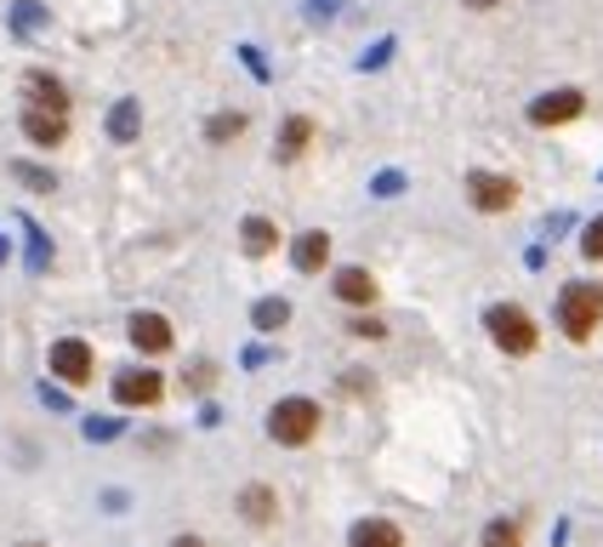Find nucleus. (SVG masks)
I'll return each mask as SVG.
<instances>
[{
	"label": "nucleus",
	"mask_w": 603,
	"mask_h": 547,
	"mask_svg": "<svg viewBox=\"0 0 603 547\" xmlns=\"http://www.w3.org/2000/svg\"><path fill=\"white\" fill-rule=\"evenodd\" d=\"M319 428H325V406L308 400V393H285V400H274V411H268V439L285 445V451L314 445Z\"/></svg>",
	"instance_id": "f257e3e1"
},
{
	"label": "nucleus",
	"mask_w": 603,
	"mask_h": 547,
	"mask_svg": "<svg viewBox=\"0 0 603 547\" xmlns=\"http://www.w3.org/2000/svg\"><path fill=\"white\" fill-rule=\"evenodd\" d=\"M558 331L570 336V342H592L597 336V325H603V285L597 280H570L564 291H558Z\"/></svg>",
	"instance_id": "f03ea898"
},
{
	"label": "nucleus",
	"mask_w": 603,
	"mask_h": 547,
	"mask_svg": "<svg viewBox=\"0 0 603 547\" xmlns=\"http://www.w3.org/2000/svg\"><path fill=\"white\" fill-rule=\"evenodd\" d=\"M484 331H490V342H495L507 360H530L535 348H541V325H535V314L518 309V303H495V309L484 314Z\"/></svg>",
	"instance_id": "7ed1b4c3"
},
{
	"label": "nucleus",
	"mask_w": 603,
	"mask_h": 547,
	"mask_svg": "<svg viewBox=\"0 0 603 547\" xmlns=\"http://www.w3.org/2000/svg\"><path fill=\"white\" fill-rule=\"evenodd\" d=\"M518 194H524V188H518V177H507V172H473V177H467V206L484 212V217L513 212Z\"/></svg>",
	"instance_id": "20e7f679"
},
{
	"label": "nucleus",
	"mask_w": 603,
	"mask_h": 547,
	"mask_svg": "<svg viewBox=\"0 0 603 547\" xmlns=\"http://www.w3.org/2000/svg\"><path fill=\"white\" fill-rule=\"evenodd\" d=\"M586 115V91H575V86H558V91H541L535 104H530V126H570V120H581Z\"/></svg>",
	"instance_id": "39448f33"
},
{
	"label": "nucleus",
	"mask_w": 603,
	"mask_h": 547,
	"mask_svg": "<svg viewBox=\"0 0 603 547\" xmlns=\"http://www.w3.org/2000/svg\"><path fill=\"white\" fill-rule=\"evenodd\" d=\"M52 377L69 382V388H86V382L97 377V354H91V342H80V336L52 342Z\"/></svg>",
	"instance_id": "423d86ee"
},
{
	"label": "nucleus",
	"mask_w": 603,
	"mask_h": 547,
	"mask_svg": "<svg viewBox=\"0 0 603 547\" xmlns=\"http://www.w3.org/2000/svg\"><path fill=\"white\" fill-rule=\"evenodd\" d=\"M115 400H120L126 411L160 406V400H166V377H160V371H120V377H115Z\"/></svg>",
	"instance_id": "0eeeda50"
},
{
	"label": "nucleus",
	"mask_w": 603,
	"mask_h": 547,
	"mask_svg": "<svg viewBox=\"0 0 603 547\" xmlns=\"http://www.w3.org/2000/svg\"><path fill=\"white\" fill-rule=\"evenodd\" d=\"M239 519L250 525V530H274L279 525V490L274 485H263V479H250L245 490H239Z\"/></svg>",
	"instance_id": "6e6552de"
},
{
	"label": "nucleus",
	"mask_w": 603,
	"mask_h": 547,
	"mask_svg": "<svg viewBox=\"0 0 603 547\" xmlns=\"http://www.w3.org/2000/svg\"><path fill=\"white\" fill-rule=\"evenodd\" d=\"M131 348L137 354H171L177 348V331H171V320L166 314H155V309H142V314H131Z\"/></svg>",
	"instance_id": "1a4fd4ad"
},
{
	"label": "nucleus",
	"mask_w": 603,
	"mask_h": 547,
	"mask_svg": "<svg viewBox=\"0 0 603 547\" xmlns=\"http://www.w3.org/2000/svg\"><path fill=\"white\" fill-rule=\"evenodd\" d=\"M330 291L342 296V303H347V309H370L382 285H376V274H370V268H336V280H330Z\"/></svg>",
	"instance_id": "9d476101"
},
{
	"label": "nucleus",
	"mask_w": 603,
	"mask_h": 547,
	"mask_svg": "<svg viewBox=\"0 0 603 547\" xmlns=\"http://www.w3.org/2000/svg\"><path fill=\"white\" fill-rule=\"evenodd\" d=\"M290 263H296V274H325V263H330V234H325V228L296 234V245H290Z\"/></svg>",
	"instance_id": "9b49d317"
},
{
	"label": "nucleus",
	"mask_w": 603,
	"mask_h": 547,
	"mask_svg": "<svg viewBox=\"0 0 603 547\" xmlns=\"http://www.w3.org/2000/svg\"><path fill=\"white\" fill-rule=\"evenodd\" d=\"M23 91H29V109H40V115H69V91H63V80H52V75H29L23 80Z\"/></svg>",
	"instance_id": "f8f14e48"
},
{
	"label": "nucleus",
	"mask_w": 603,
	"mask_h": 547,
	"mask_svg": "<svg viewBox=\"0 0 603 547\" xmlns=\"http://www.w3.org/2000/svg\"><path fill=\"white\" fill-rule=\"evenodd\" d=\"M239 245H245V257H250V263L274 257V252H279V223H268V217H245Z\"/></svg>",
	"instance_id": "ddd939ff"
},
{
	"label": "nucleus",
	"mask_w": 603,
	"mask_h": 547,
	"mask_svg": "<svg viewBox=\"0 0 603 547\" xmlns=\"http://www.w3.org/2000/svg\"><path fill=\"white\" fill-rule=\"evenodd\" d=\"M347 547H411V541L393 519H359L354 530H347Z\"/></svg>",
	"instance_id": "4468645a"
},
{
	"label": "nucleus",
	"mask_w": 603,
	"mask_h": 547,
	"mask_svg": "<svg viewBox=\"0 0 603 547\" xmlns=\"http://www.w3.org/2000/svg\"><path fill=\"white\" fill-rule=\"evenodd\" d=\"M308 148H314V120H308V115H290V120H285V131H279V148H274V155L290 166V160L308 155Z\"/></svg>",
	"instance_id": "2eb2a0df"
},
{
	"label": "nucleus",
	"mask_w": 603,
	"mask_h": 547,
	"mask_svg": "<svg viewBox=\"0 0 603 547\" xmlns=\"http://www.w3.org/2000/svg\"><path fill=\"white\" fill-rule=\"evenodd\" d=\"M23 137L40 143V148H58L69 137V115H40V109H29L23 115Z\"/></svg>",
	"instance_id": "dca6fc26"
},
{
	"label": "nucleus",
	"mask_w": 603,
	"mask_h": 547,
	"mask_svg": "<svg viewBox=\"0 0 603 547\" xmlns=\"http://www.w3.org/2000/svg\"><path fill=\"white\" fill-rule=\"evenodd\" d=\"M478 547H524V525L518 519H490L484 536H478Z\"/></svg>",
	"instance_id": "f3484780"
},
{
	"label": "nucleus",
	"mask_w": 603,
	"mask_h": 547,
	"mask_svg": "<svg viewBox=\"0 0 603 547\" xmlns=\"http://www.w3.org/2000/svg\"><path fill=\"white\" fill-rule=\"evenodd\" d=\"M290 320V303H285V296H268V303H257V325L263 331H279Z\"/></svg>",
	"instance_id": "a211bd4d"
},
{
	"label": "nucleus",
	"mask_w": 603,
	"mask_h": 547,
	"mask_svg": "<svg viewBox=\"0 0 603 547\" xmlns=\"http://www.w3.org/2000/svg\"><path fill=\"white\" fill-rule=\"evenodd\" d=\"M245 126H250V120H245V115L234 109V115H217V120L206 126V137H211V143H228V137H239Z\"/></svg>",
	"instance_id": "6ab92c4d"
},
{
	"label": "nucleus",
	"mask_w": 603,
	"mask_h": 547,
	"mask_svg": "<svg viewBox=\"0 0 603 547\" xmlns=\"http://www.w3.org/2000/svg\"><path fill=\"white\" fill-rule=\"evenodd\" d=\"M581 252H586V263H603V217H592V223H586Z\"/></svg>",
	"instance_id": "aec40b11"
},
{
	"label": "nucleus",
	"mask_w": 603,
	"mask_h": 547,
	"mask_svg": "<svg viewBox=\"0 0 603 547\" xmlns=\"http://www.w3.org/2000/svg\"><path fill=\"white\" fill-rule=\"evenodd\" d=\"M347 331H354V336H370V342H382V336H387V325H382L376 314H359V320H347Z\"/></svg>",
	"instance_id": "412c9836"
},
{
	"label": "nucleus",
	"mask_w": 603,
	"mask_h": 547,
	"mask_svg": "<svg viewBox=\"0 0 603 547\" xmlns=\"http://www.w3.org/2000/svg\"><path fill=\"white\" fill-rule=\"evenodd\" d=\"M131 131H137V104H120V115H115V137L126 143Z\"/></svg>",
	"instance_id": "4be33fe9"
},
{
	"label": "nucleus",
	"mask_w": 603,
	"mask_h": 547,
	"mask_svg": "<svg viewBox=\"0 0 603 547\" xmlns=\"http://www.w3.org/2000/svg\"><path fill=\"white\" fill-rule=\"evenodd\" d=\"M462 7H467V12H495L501 0H462Z\"/></svg>",
	"instance_id": "5701e85b"
},
{
	"label": "nucleus",
	"mask_w": 603,
	"mask_h": 547,
	"mask_svg": "<svg viewBox=\"0 0 603 547\" xmlns=\"http://www.w3.org/2000/svg\"><path fill=\"white\" fill-rule=\"evenodd\" d=\"M171 547H211V541H206V536H177Z\"/></svg>",
	"instance_id": "b1692460"
},
{
	"label": "nucleus",
	"mask_w": 603,
	"mask_h": 547,
	"mask_svg": "<svg viewBox=\"0 0 603 547\" xmlns=\"http://www.w3.org/2000/svg\"><path fill=\"white\" fill-rule=\"evenodd\" d=\"M23 547H40V541H23Z\"/></svg>",
	"instance_id": "393cba45"
}]
</instances>
